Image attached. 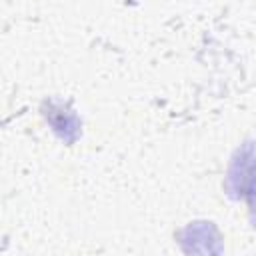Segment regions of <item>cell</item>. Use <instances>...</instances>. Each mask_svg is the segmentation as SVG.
Masks as SVG:
<instances>
[{
	"instance_id": "cell-1",
	"label": "cell",
	"mask_w": 256,
	"mask_h": 256,
	"mask_svg": "<svg viewBox=\"0 0 256 256\" xmlns=\"http://www.w3.org/2000/svg\"><path fill=\"white\" fill-rule=\"evenodd\" d=\"M226 184L234 198H242L248 204L250 220L256 228V142L238 150L232 160Z\"/></svg>"
}]
</instances>
